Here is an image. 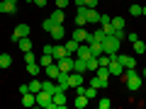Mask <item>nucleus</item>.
Listing matches in <instances>:
<instances>
[{
    "instance_id": "obj_28",
    "label": "nucleus",
    "mask_w": 146,
    "mask_h": 109,
    "mask_svg": "<svg viewBox=\"0 0 146 109\" xmlns=\"http://www.w3.org/2000/svg\"><path fill=\"white\" fill-rule=\"evenodd\" d=\"M134 53H136V56H141V53H146V44L141 41V39H136V41H134Z\"/></svg>"
},
{
    "instance_id": "obj_36",
    "label": "nucleus",
    "mask_w": 146,
    "mask_h": 109,
    "mask_svg": "<svg viewBox=\"0 0 146 109\" xmlns=\"http://www.w3.org/2000/svg\"><path fill=\"white\" fill-rule=\"evenodd\" d=\"M42 53H46V56H54V44H44Z\"/></svg>"
},
{
    "instance_id": "obj_42",
    "label": "nucleus",
    "mask_w": 146,
    "mask_h": 109,
    "mask_svg": "<svg viewBox=\"0 0 146 109\" xmlns=\"http://www.w3.org/2000/svg\"><path fill=\"white\" fill-rule=\"evenodd\" d=\"M85 5H88V7H95V5H98V0H85Z\"/></svg>"
},
{
    "instance_id": "obj_48",
    "label": "nucleus",
    "mask_w": 146,
    "mask_h": 109,
    "mask_svg": "<svg viewBox=\"0 0 146 109\" xmlns=\"http://www.w3.org/2000/svg\"><path fill=\"white\" fill-rule=\"evenodd\" d=\"M0 12H3V7H0Z\"/></svg>"
},
{
    "instance_id": "obj_1",
    "label": "nucleus",
    "mask_w": 146,
    "mask_h": 109,
    "mask_svg": "<svg viewBox=\"0 0 146 109\" xmlns=\"http://www.w3.org/2000/svg\"><path fill=\"white\" fill-rule=\"evenodd\" d=\"M124 83H127V87H129L131 92H136V90L144 85V78H141L134 68H127V70H124Z\"/></svg>"
},
{
    "instance_id": "obj_44",
    "label": "nucleus",
    "mask_w": 146,
    "mask_h": 109,
    "mask_svg": "<svg viewBox=\"0 0 146 109\" xmlns=\"http://www.w3.org/2000/svg\"><path fill=\"white\" fill-rule=\"evenodd\" d=\"M141 15H144V17H146V5H144V7H141Z\"/></svg>"
},
{
    "instance_id": "obj_47",
    "label": "nucleus",
    "mask_w": 146,
    "mask_h": 109,
    "mask_svg": "<svg viewBox=\"0 0 146 109\" xmlns=\"http://www.w3.org/2000/svg\"><path fill=\"white\" fill-rule=\"evenodd\" d=\"M27 3H34V0H27Z\"/></svg>"
},
{
    "instance_id": "obj_7",
    "label": "nucleus",
    "mask_w": 146,
    "mask_h": 109,
    "mask_svg": "<svg viewBox=\"0 0 146 109\" xmlns=\"http://www.w3.org/2000/svg\"><path fill=\"white\" fill-rule=\"evenodd\" d=\"M85 20H88V24H98L100 22V12L95 10V7H85Z\"/></svg>"
},
{
    "instance_id": "obj_16",
    "label": "nucleus",
    "mask_w": 146,
    "mask_h": 109,
    "mask_svg": "<svg viewBox=\"0 0 146 109\" xmlns=\"http://www.w3.org/2000/svg\"><path fill=\"white\" fill-rule=\"evenodd\" d=\"M44 70H46V75H49V78H51V80H56V78H58V73H61V68H58V63L54 61L51 66H46V68H44Z\"/></svg>"
},
{
    "instance_id": "obj_10",
    "label": "nucleus",
    "mask_w": 146,
    "mask_h": 109,
    "mask_svg": "<svg viewBox=\"0 0 146 109\" xmlns=\"http://www.w3.org/2000/svg\"><path fill=\"white\" fill-rule=\"evenodd\" d=\"M49 34H51L54 41H61L63 36H66V29H63V24H54V29L49 32Z\"/></svg>"
},
{
    "instance_id": "obj_19",
    "label": "nucleus",
    "mask_w": 146,
    "mask_h": 109,
    "mask_svg": "<svg viewBox=\"0 0 146 109\" xmlns=\"http://www.w3.org/2000/svg\"><path fill=\"white\" fill-rule=\"evenodd\" d=\"M17 46H20L22 53H25V51H32V39H29V36H22L20 41H17Z\"/></svg>"
},
{
    "instance_id": "obj_24",
    "label": "nucleus",
    "mask_w": 146,
    "mask_h": 109,
    "mask_svg": "<svg viewBox=\"0 0 146 109\" xmlns=\"http://www.w3.org/2000/svg\"><path fill=\"white\" fill-rule=\"evenodd\" d=\"M63 46H66V51H68V53H71V56H73V53L78 51V46H80V44L76 41V39H68V41L63 44Z\"/></svg>"
},
{
    "instance_id": "obj_25",
    "label": "nucleus",
    "mask_w": 146,
    "mask_h": 109,
    "mask_svg": "<svg viewBox=\"0 0 146 109\" xmlns=\"http://www.w3.org/2000/svg\"><path fill=\"white\" fill-rule=\"evenodd\" d=\"M90 85H93V87H98V90H102V87H107V80H102V78H98V75H93V80H90Z\"/></svg>"
},
{
    "instance_id": "obj_32",
    "label": "nucleus",
    "mask_w": 146,
    "mask_h": 109,
    "mask_svg": "<svg viewBox=\"0 0 146 109\" xmlns=\"http://www.w3.org/2000/svg\"><path fill=\"white\" fill-rule=\"evenodd\" d=\"M112 27L115 29H124V17H112Z\"/></svg>"
},
{
    "instance_id": "obj_46",
    "label": "nucleus",
    "mask_w": 146,
    "mask_h": 109,
    "mask_svg": "<svg viewBox=\"0 0 146 109\" xmlns=\"http://www.w3.org/2000/svg\"><path fill=\"white\" fill-rule=\"evenodd\" d=\"M7 3H15V5H17V0H7Z\"/></svg>"
},
{
    "instance_id": "obj_4",
    "label": "nucleus",
    "mask_w": 146,
    "mask_h": 109,
    "mask_svg": "<svg viewBox=\"0 0 146 109\" xmlns=\"http://www.w3.org/2000/svg\"><path fill=\"white\" fill-rule=\"evenodd\" d=\"M22 36H29V24H17L15 27V32H12V41H20Z\"/></svg>"
},
{
    "instance_id": "obj_22",
    "label": "nucleus",
    "mask_w": 146,
    "mask_h": 109,
    "mask_svg": "<svg viewBox=\"0 0 146 109\" xmlns=\"http://www.w3.org/2000/svg\"><path fill=\"white\" fill-rule=\"evenodd\" d=\"M22 104H25V107H34V104H36L34 92H25V95H22Z\"/></svg>"
},
{
    "instance_id": "obj_26",
    "label": "nucleus",
    "mask_w": 146,
    "mask_h": 109,
    "mask_svg": "<svg viewBox=\"0 0 146 109\" xmlns=\"http://www.w3.org/2000/svg\"><path fill=\"white\" fill-rule=\"evenodd\" d=\"M51 20L56 22V24H63V20H66V15H63V10H58V7H56V10L51 12Z\"/></svg>"
},
{
    "instance_id": "obj_18",
    "label": "nucleus",
    "mask_w": 146,
    "mask_h": 109,
    "mask_svg": "<svg viewBox=\"0 0 146 109\" xmlns=\"http://www.w3.org/2000/svg\"><path fill=\"white\" fill-rule=\"evenodd\" d=\"M27 73H29L32 78H36V75H39V73H42V66H39V63H36V61L27 63Z\"/></svg>"
},
{
    "instance_id": "obj_9",
    "label": "nucleus",
    "mask_w": 146,
    "mask_h": 109,
    "mask_svg": "<svg viewBox=\"0 0 146 109\" xmlns=\"http://www.w3.org/2000/svg\"><path fill=\"white\" fill-rule=\"evenodd\" d=\"M90 56H93V51H90V44H80V46H78V51H76V58H85V61H88V58Z\"/></svg>"
},
{
    "instance_id": "obj_33",
    "label": "nucleus",
    "mask_w": 146,
    "mask_h": 109,
    "mask_svg": "<svg viewBox=\"0 0 146 109\" xmlns=\"http://www.w3.org/2000/svg\"><path fill=\"white\" fill-rule=\"evenodd\" d=\"M39 90H42V83H39V80L34 78V80H32V83H29V92H34V95H36V92H39Z\"/></svg>"
},
{
    "instance_id": "obj_41",
    "label": "nucleus",
    "mask_w": 146,
    "mask_h": 109,
    "mask_svg": "<svg viewBox=\"0 0 146 109\" xmlns=\"http://www.w3.org/2000/svg\"><path fill=\"white\" fill-rule=\"evenodd\" d=\"M34 5L36 7H44V5H46V0H34Z\"/></svg>"
},
{
    "instance_id": "obj_37",
    "label": "nucleus",
    "mask_w": 146,
    "mask_h": 109,
    "mask_svg": "<svg viewBox=\"0 0 146 109\" xmlns=\"http://www.w3.org/2000/svg\"><path fill=\"white\" fill-rule=\"evenodd\" d=\"M129 10H131V17H139L141 15V5H129Z\"/></svg>"
},
{
    "instance_id": "obj_11",
    "label": "nucleus",
    "mask_w": 146,
    "mask_h": 109,
    "mask_svg": "<svg viewBox=\"0 0 146 109\" xmlns=\"http://www.w3.org/2000/svg\"><path fill=\"white\" fill-rule=\"evenodd\" d=\"M117 61L124 66V70H127V68H134V66H136V58H134V56H122V53H117Z\"/></svg>"
},
{
    "instance_id": "obj_15",
    "label": "nucleus",
    "mask_w": 146,
    "mask_h": 109,
    "mask_svg": "<svg viewBox=\"0 0 146 109\" xmlns=\"http://www.w3.org/2000/svg\"><path fill=\"white\" fill-rule=\"evenodd\" d=\"M42 90H44V92H49V95H56L58 92V85H56V80L49 78L46 83H42Z\"/></svg>"
},
{
    "instance_id": "obj_29",
    "label": "nucleus",
    "mask_w": 146,
    "mask_h": 109,
    "mask_svg": "<svg viewBox=\"0 0 146 109\" xmlns=\"http://www.w3.org/2000/svg\"><path fill=\"white\" fill-rule=\"evenodd\" d=\"M98 66H100V63H98V56H90V58H88V73H95V70H98Z\"/></svg>"
},
{
    "instance_id": "obj_39",
    "label": "nucleus",
    "mask_w": 146,
    "mask_h": 109,
    "mask_svg": "<svg viewBox=\"0 0 146 109\" xmlns=\"http://www.w3.org/2000/svg\"><path fill=\"white\" fill-rule=\"evenodd\" d=\"M25 61L32 63V61H34V53H32V51H25Z\"/></svg>"
},
{
    "instance_id": "obj_2",
    "label": "nucleus",
    "mask_w": 146,
    "mask_h": 109,
    "mask_svg": "<svg viewBox=\"0 0 146 109\" xmlns=\"http://www.w3.org/2000/svg\"><path fill=\"white\" fill-rule=\"evenodd\" d=\"M119 46H122V41L117 39V36H112V34H107V36L102 39V53H107V56L119 53Z\"/></svg>"
},
{
    "instance_id": "obj_12",
    "label": "nucleus",
    "mask_w": 146,
    "mask_h": 109,
    "mask_svg": "<svg viewBox=\"0 0 146 109\" xmlns=\"http://www.w3.org/2000/svg\"><path fill=\"white\" fill-rule=\"evenodd\" d=\"M71 39H76L78 44H83L85 39H88V32H85V27H76V29H73V36H71Z\"/></svg>"
},
{
    "instance_id": "obj_21",
    "label": "nucleus",
    "mask_w": 146,
    "mask_h": 109,
    "mask_svg": "<svg viewBox=\"0 0 146 109\" xmlns=\"http://www.w3.org/2000/svg\"><path fill=\"white\" fill-rule=\"evenodd\" d=\"M95 75H98V78H102V80H107V83H110V78H112V75H110V68H107V66H98Z\"/></svg>"
},
{
    "instance_id": "obj_38",
    "label": "nucleus",
    "mask_w": 146,
    "mask_h": 109,
    "mask_svg": "<svg viewBox=\"0 0 146 109\" xmlns=\"http://www.w3.org/2000/svg\"><path fill=\"white\" fill-rule=\"evenodd\" d=\"M68 3H71V0H56V7H58V10H66Z\"/></svg>"
},
{
    "instance_id": "obj_17",
    "label": "nucleus",
    "mask_w": 146,
    "mask_h": 109,
    "mask_svg": "<svg viewBox=\"0 0 146 109\" xmlns=\"http://www.w3.org/2000/svg\"><path fill=\"white\" fill-rule=\"evenodd\" d=\"M88 102H90V99L85 97V95H76V99H73V107H76V109H85V107H88Z\"/></svg>"
},
{
    "instance_id": "obj_34",
    "label": "nucleus",
    "mask_w": 146,
    "mask_h": 109,
    "mask_svg": "<svg viewBox=\"0 0 146 109\" xmlns=\"http://www.w3.org/2000/svg\"><path fill=\"white\" fill-rule=\"evenodd\" d=\"M54 24H56V22H54L51 17H46V20L42 22V27H44V32H51V29H54Z\"/></svg>"
},
{
    "instance_id": "obj_3",
    "label": "nucleus",
    "mask_w": 146,
    "mask_h": 109,
    "mask_svg": "<svg viewBox=\"0 0 146 109\" xmlns=\"http://www.w3.org/2000/svg\"><path fill=\"white\" fill-rule=\"evenodd\" d=\"M34 97H36V104H39V107L54 109V95H49V92H44V90H39Z\"/></svg>"
},
{
    "instance_id": "obj_14",
    "label": "nucleus",
    "mask_w": 146,
    "mask_h": 109,
    "mask_svg": "<svg viewBox=\"0 0 146 109\" xmlns=\"http://www.w3.org/2000/svg\"><path fill=\"white\" fill-rule=\"evenodd\" d=\"M56 85H58V90H63V92H66V90L71 87V83H68V73H58Z\"/></svg>"
},
{
    "instance_id": "obj_43",
    "label": "nucleus",
    "mask_w": 146,
    "mask_h": 109,
    "mask_svg": "<svg viewBox=\"0 0 146 109\" xmlns=\"http://www.w3.org/2000/svg\"><path fill=\"white\" fill-rule=\"evenodd\" d=\"M73 5H76V7H80V5H85V0H73Z\"/></svg>"
},
{
    "instance_id": "obj_20",
    "label": "nucleus",
    "mask_w": 146,
    "mask_h": 109,
    "mask_svg": "<svg viewBox=\"0 0 146 109\" xmlns=\"http://www.w3.org/2000/svg\"><path fill=\"white\" fill-rule=\"evenodd\" d=\"M63 56H68L66 46H58V44H54V61H61Z\"/></svg>"
},
{
    "instance_id": "obj_13",
    "label": "nucleus",
    "mask_w": 146,
    "mask_h": 109,
    "mask_svg": "<svg viewBox=\"0 0 146 109\" xmlns=\"http://www.w3.org/2000/svg\"><path fill=\"white\" fill-rule=\"evenodd\" d=\"M73 70L76 73H88V61L85 58H73Z\"/></svg>"
},
{
    "instance_id": "obj_49",
    "label": "nucleus",
    "mask_w": 146,
    "mask_h": 109,
    "mask_svg": "<svg viewBox=\"0 0 146 109\" xmlns=\"http://www.w3.org/2000/svg\"><path fill=\"white\" fill-rule=\"evenodd\" d=\"M0 70H3V68H0Z\"/></svg>"
},
{
    "instance_id": "obj_31",
    "label": "nucleus",
    "mask_w": 146,
    "mask_h": 109,
    "mask_svg": "<svg viewBox=\"0 0 146 109\" xmlns=\"http://www.w3.org/2000/svg\"><path fill=\"white\" fill-rule=\"evenodd\" d=\"M51 63H54V56H46V53H42V61H39V66L46 68V66H51Z\"/></svg>"
},
{
    "instance_id": "obj_23",
    "label": "nucleus",
    "mask_w": 146,
    "mask_h": 109,
    "mask_svg": "<svg viewBox=\"0 0 146 109\" xmlns=\"http://www.w3.org/2000/svg\"><path fill=\"white\" fill-rule=\"evenodd\" d=\"M0 7H3V12H7V15H15V10H17L15 3H7V0H0Z\"/></svg>"
},
{
    "instance_id": "obj_6",
    "label": "nucleus",
    "mask_w": 146,
    "mask_h": 109,
    "mask_svg": "<svg viewBox=\"0 0 146 109\" xmlns=\"http://www.w3.org/2000/svg\"><path fill=\"white\" fill-rule=\"evenodd\" d=\"M66 104H68L66 92H63V90H58V92L54 95V107H56V109H66Z\"/></svg>"
},
{
    "instance_id": "obj_45",
    "label": "nucleus",
    "mask_w": 146,
    "mask_h": 109,
    "mask_svg": "<svg viewBox=\"0 0 146 109\" xmlns=\"http://www.w3.org/2000/svg\"><path fill=\"white\" fill-rule=\"evenodd\" d=\"M141 78H144V83H146V68H144V75H141Z\"/></svg>"
},
{
    "instance_id": "obj_27",
    "label": "nucleus",
    "mask_w": 146,
    "mask_h": 109,
    "mask_svg": "<svg viewBox=\"0 0 146 109\" xmlns=\"http://www.w3.org/2000/svg\"><path fill=\"white\" fill-rule=\"evenodd\" d=\"M12 66V56L10 53H0V68H10Z\"/></svg>"
},
{
    "instance_id": "obj_35",
    "label": "nucleus",
    "mask_w": 146,
    "mask_h": 109,
    "mask_svg": "<svg viewBox=\"0 0 146 109\" xmlns=\"http://www.w3.org/2000/svg\"><path fill=\"white\" fill-rule=\"evenodd\" d=\"M110 104H112V99H107V97L98 99V107H100V109H110Z\"/></svg>"
},
{
    "instance_id": "obj_8",
    "label": "nucleus",
    "mask_w": 146,
    "mask_h": 109,
    "mask_svg": "<svg viewBox=\"0 0 146 109\" xmlns=\"http://www.w3.org/2000/svg\"><path fill=\"white\" fill-rule=\"evenodd\" d=\"M68 83H71V87H78V85H83V83H85V80H83V73L71 70V73H68Z\"/></svg>"
},
{
    "instance_id": "obj_5",
    "label": "nucleus",
    "mask_w": 146,
    "mask_h": 109,
    "mask_svg": "<svg viewBox=\"0 0 146 109\" xmlns=\"http://www.w3.org/2000/svg\"><path fill=\"white\" fill-rule=\"evenodd\" d=\"M58 63V68H61V73H71L73 70V56L68 53V56H63L61 61H56Z\"/></svg>"
},
{
    "instance_id": "obj_40",
    "label": "nucleus",
    "mask_w": 146,
    "mask_h": 109,
    "mask_svg": "<svg viewBox=\"0 0 146 109\" xmlns=\"http://www.w3.org/2000/svg\"><path fill=\"white\" fill-rule=\"evenodd\" d=\"M127 39H129V41H131V44H134V41H136V39H139V34H134V32H129V34H127Z\"/></svg>"
},
{
    "instance_id": "obj_30",
    "label": "nucleus",
    "mask_w": 146,
    "mask_h": 109,
    "mask_svg": "<svg viewBox=\"0 0 146 109\" xmlns=\"http://www.w3.org/2000/svg\"><path fill=\"white\" fill-rule=\"evenodd\" d=\"M105 36H107V32H105L102 27H100V29H95V32H93V39H95V41H102Z\"/></svg>"
}]
</instances>
